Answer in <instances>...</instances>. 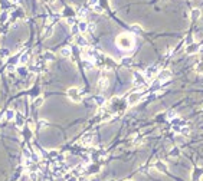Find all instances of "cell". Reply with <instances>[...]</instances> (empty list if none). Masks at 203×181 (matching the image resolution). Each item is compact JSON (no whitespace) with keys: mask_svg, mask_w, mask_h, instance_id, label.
<instances>
[{"mask_svg":"<svg viewBox=\"0 0 203 181\" xmlns=\"http://www.w3.org/2000/svg\"><path fill=\"white\" fill-rule=\"evenodd\" d=\"M171 78V72H170L169 69H163V70H158L157 73V79H160L161 82H164V80H167Z\"/></svg>","mask_w":203,"mask_h":181,"instance_id":"7","label":"cell"},{"mask_svg":"<svg viewBox=\"0 0 203 181\" xmlns=\"http://www.w3.org/2000/svg\"><path fill=\"white\" fill-rule=\"evenodd\" d=\"M71 33L75 34V36H78V34H79V27H78V24H74V26H71Z\"/></svg>","mask_w":203,"mask_h":181,"instance_id":"29","label":"cell"},{"mask_svg":"<svg viewBox=\"0 0 203 181\" xmlns=\"http://www.w3.org/2000/svg\"><path fill=\"white\" fill-rule=\"evenodd\" d=\"M179 154H180V149H179V148H174V149H171V152H170L171 157H177Z\"/></svg>","mask_w":203,"mask_h":181,"instance_id":"32","label":"cell"},{"mask_svg":"<svg viewBox=\"0 0 203 181\" xmlns=\"http://www.w3.org/2000/svg\"><path fill=\"white\" fill-rule=\"evenodd\" d=\"M74 172H75L77 175H81V174H84V172H85V167H84V165H77V167H75V170H74Z\"/></svg>","mask_w":203,"mask_h":181,"instance_id":"24","label":"cell"},{"mask_svg":"<svg viewBox=\"0 0 203 181\" xmlns=\"http://www.w3.org/2000/svg\"><path fill=\"white\" fill-rule=\"evenodd\" d=\"M125 181H133V180H125Z\"/></svg>","mask_w":203,"mask_h":181,"instance_id":"44","label":"cell"},{"mask_svg":"<svg viewBox=\"0 0 203 181\" xmlns=\"http://www.w3.org/2000/svg\"><path fill=\"white\" fill-rule=\"evenodd\" d=\"M130 62H131V59H130V57H127V59H124V60H123V63H124V65H128Z\"/></svg>","mask_w":203,"mask_h":181,"instance_id":"40","label":"cell"},{"mask_svg":"<svg viewBox=\"0 0 203 181\" xmlns=\"http://www.w3.org/2000/svg\"><path fill=\"white\" fill-rule=\"evenodd\" d=\"M42 105H43V98L42 96H39V98L35 99V106H42Z\"/></svg>","mask_w":203,"mask_h":181,"instance_id":"31","label":"cell"},{"mask_svg":"<svg viewBox=\"0 0 203 181\" xmlns=\"http://www.w3.org/2000/svg\"><path fill=\"white\" fill-rule=\"evenodd\" d=\"M108 85H110V79L107 78L105 73H102L101 78L98 79V88H100L101 90H105L107 88H108Z\"/></svg>","mask_w":203,"mask_h":181,"instance_id":"4","label":"cell"},{"mask_svg":"<svg viewBox=\"0 0 203 181\" xmlns=\"http://www.w3.org/2000/svg\"><path fill=\"white\" fill-rule=\"evenodd\" d=\"M82 66H84V69H85V70H92V69H94V63H92L91 60H84Z\"/></svg>","mask_w":203,"mask_h":181,"instance_id":"16","label":"cell"},{"mask_svg":"<svg viewBox=\"0 0 203 181\" xmlns=\"http://www.w3.org/2000/svg\"><path fill=\"white\" fill-rule=\"evenodd\" d=\"M199 52H200V53H202V55H203V45H202V47L199 49Z\"/></svg>","mask_w":203,"mask_h":181,"instance_id":"42","label":"cell"},{"mask_svg":"<svg viewBox=\"0 0 203 181\" xmlns=\"http://www.w3.org/2000/svg\"><path fill=\"white\" fill-rule=\"evenodd\" d=\"M10 1H13V3H16V1H17V0H10Z\"/></svg>","mask_w":203,"mask_h":181,"instance_id":"43","label":"cell"},{"mask_svg":"<svg viewBox=\"0 0 203 181\" xmlns=\"http://www.w3.org/2000/svg\"><path fill=\"white\" fill-rule=\"evenodd\" d=\"M14 116H16V112H14L13 109H7V111H6V119H7V121L14 119Z\"/></svg>","mask_w":203,"mask_h":181,"instance_id":"18","label":"cell"},{"mask_svg":"<svg viewBox=\"0 0 203 181\" xmlns=\"http://www.w3.org/2000/svg\"><path fill=\"white\" fill-rule=\"evenodd\" d=\"M176 116H177V112H176V111H173V109L167 112V119H169V121H173Z\"/></svg>","mask_w":203,"mask_h":181,"instance_id":"28","label":"cell"},{"mask_svg":"<svg viewBox=\"0 0 203 181\" xmlns=\"http://www.w3.org/2000/svg\"><path fill=\"white\" fill-rule=\"evenodd\" d=\"M48 125H49V122H48L46 119H40V121L38 122V128H39V129H43V128H46Z\"/></svg>","mask_w":203,"mask_h":181,"instance_id":"27","label":"cell"},{"mask_svg":"<svg viewBox=\"0 0 203 181\" xmlns=\"http://www.w3.org/2000/svg\"><path fill=\"white\" fill-rule=\"evenodd\" d=\"M87 14H88L87 7H79V9H78V16H79V17H85Z\"/></svg>","mask_w":203,"mask_h":181,"instance_id":"26","label":"cell"},{"mask_svg":"<svg viewBox=\"0 0 203 181\" xmlns=\"http://www.w3.org/2000/svg\"><path fill=\"white\" fill-rule=\"evenodd\" d=\"M199 49H200L199 43L193 42V43H190V45H187V47H186V52H187V53H194V52H197Z\"/></svg>","mask_w":203,"mask_h":181,"instance_id":"10","label":"cell"},{"mask_svg":"<svg viewBox=\"0 0 203 181\" xmlns=\"http://www.w3.org/2000/svg\"><path fill=\"white\" fill-rule=\"evenodd\" d=\"M194 70H196L197 73L203 75V60H202V62H197V63L194 65Z\"/></svg>","mask_w":203,"mask_h":181,"instance_id":"21","label":"cell"},{"mask_svg":"<svg viewBox=\"0 0 203 181\" xmlns=\"http://www.w3.org/2000/svg\"><path fill=\"white\" fill-rule=\"evenodd\" d=\"M49 157H51V158H56V157H58V151H51V152H49Z\"/></svg>","mask_w":203,"mask_h":181,"instance_id":"38","label":"cell"},{"mask_svg":"<svg viewBox=\"0 0 203 181\" xmlns=\"http://www.w3.org/2000/svg\"><path fill=\"white\" fill-rule=\"evenodd\" d=\"M9 19V13L7 11H3L1 14H0V22H6Z\"/></svg>","mask_w":203,"mask_h":181,"instance_id":"30","label":"cell"},{"mask_svg":"<svg viewBox=\"0 0 203 181\" xmlns=\"http://www.w3.org/2000/svg\"><path fill=\"white\" fill-rule=\"evenodd\" d=\"M160 86H161V80L160 79H156L153 80V83H151V86H150V92H154V90H158L160 89Z\"/></svg>","mask_w":203,"mask_h":181,"instance_id":"14","label":"cell"},{"mask_svg":"<svg viewBox=\"0 0 203 181\" xmlns=\"http://www.w3.org/2000/svg\"><path fill=\"white\" fill-rule=\"evenodd\" d=\"M92 141H94V135H92V134H87V135L82 136V139H81V142H82L84 145H91Z\"/></svg>","mask_w":203,"mask_h":181,"instance_id":"11","label":"cell"},{"mask_svg":"<svg viewBox=\"0 0 203 181\" xmlns=\"http://www.w3.org/2000/svg\"><path fill=\"white\" fill-rule=\"evenodd\" d=\"M141 141H143V138H137V139H135V141L133 142V144H134V145H138V144H140Z\"/></svg>","mask_w":203,"mask_h":181,"instance_id":"39","label":"cell"},{"mask_svg":"<svg viewBox=\"0 0 203 181\" xmlns=\"http://www.w3.org/2000/svg\"><path fill=\"white\" fill-rule=\"evenodd\" d=\"M43 59H45V60H53V59H55V55H53L52 52L46 50L45 53H43Z\"/></svg>","mask_w":203,"mask_h":181,"instance_id":"23","label":"cell"},{"mask_svg":"<svg viewBox=\"0 0 203 181\" xmlns=\"http://www.w3.org/2000/svg\"><path fill=\"white\" fill-rule=\"evenodd\" d=\"M14 121H16V125H17L19 128H20V126H23V124H25V118H23V115L20 112H16Z\"/></svg>","mask_w":203,"mask_h":181,"instance_id":"13","label":"cell"},{"mask_svg":"<svg viewBox=\"0 0 203 181\" xmlns=\"http://www.w3.org/2000/svg\"><path fill=\"white\" fill-rule=\"evenodd\" d=\"M115 43L117 46L121 49V50H133L135 46V39L133 34L130 33H121L117 36V39H115Z\"/></svg>","mask_w":203,"mask_h":181,"instance_id":"1","label":"cell"},{"mask_svg":"<svg viewBox=\"0 0 203 181\" xmlns=\"http://www.w3.org/2000/svg\"><path fill=\"white\" fill-rule=\"evenodd\" d=\"M92 9H94V11H97V13H102V11H104V9H102L101 6H98V4H97V6H94Z\"/></svg>","mask_w":203,"mask_h":181,"instance_id":"34","label":"cell"},{"mask_svg":"<svg viewBox=\"0 0 203 181\" xmlns=\"http://www.w3.org/2000/svg\"><path fill=\"white\" fill-rule=\"evenodd\" d=\"M75 42H77V45L81 46V47H87V46H88V40H87L84 36H81V34L75 36Z\"/></svg>","mask_w":203,"mask_h":181,"instance_id":"8","label":"cell"},{"mask_svg":"<svg viewBox=\"0 0 203 181\" xmlns=\"http://www.w3.org/2000/svg\"><path fill=\"white\" fill-rule=\"evenodd\" d=\"M95 103H97L98 106H104V103H105V98H104L102 95H98V96H95Z\"/></svg>","mask_w":203,"mask_h":181,"instance_id":"17","label":"cell"},{"mask_svg":"<svg viewBox=\"0 0 203 181\" xmlns=\"http://www.w3.org/2000/svg\"><path fill=\"white\" fill-rule=\"evenodd\" d=\"M88 32H90V33H94V32H95V24H94V23L88 24Z\"/></svg>","mask_w":203,"mask_h":181,"instance_id":"35","label":"cell"},{"mask_svg":"<svg viewBox=\"0 0 203 181\" xmlns=\"http://www.w3.org/2000/svg\"><path fill=\"white\" fill-rule=\"evenodd\" d=\"M52 33H53V26L48 24V27L45 29V33H43V37H49V36H52Z\"/></svg>","mask_w":203,"mask_h":181,"instance_id":"20","label":"cell"},{"mask_svg":"<svg viewBox=\"0 0 203 181\" xmlns=\"http://www.w3.org/2000/svg\"><path fill=\"white\" fill-rule=\"evenodd\" d=\"M141 98H143V93L133 92V93L128 96V103H130V105H135V103H138V102L141 101Z\"/></svg>","mask_w":203,"mask_h":181,"instance_id":"5","label":"cell"},{"mask_svg":"<svg viewBox=\"0 0 203 181\" xmlns=\"http://www.w3.org/2000/svg\"><path fill=\"white\" fill-rule=\"evenodd\" d=\"M27 60H29V53H27V52H25V53H23L22 56L19 57V62H20L22 65H25V63H26Z\"/></svg>","mask_w":203,"mask_h":181,"instance_id":"25","label":"cell"},{"mask_svg":"<svg viewBox=\"0 0 203 181\" xmlns=\"http://www.w3.org/2000/svg\"><path fill=\"white\" fill-rule=\"evenodd\" d=\"M75 22H77V20H75L74 17H68V19H66V23L69 24V26H74V24H75Z\"/></svg>","mask_w":203,"mask_h":181,"instance_id":"33","label":"cell"},{"mask_svg":"<svg viewBox=\"0 0 203 181\" xmlns=\"http://www.w3.org/2000/svg\"><path fill=\"white\" fill-rule=\"evenodd\" d=\"M68 181H78V178H77V177H72V178H69Z\"/></svg>","mask_w":203,"mask_h":181,"instance_id":"41","label":"cell"},{"mask_svg":"<svg viewBox=\"0 0 203 181\" xmlns=\"http://www.w3.org/2000/svg\"><path fill=\"white\" fill-rule=\"evenodd\" d=\"M157 73H158V69L156 66H150L146 70V78H154Z\"/></svg>","mask_w":203,"mask_h":181,"instance_id":"9","label":"cell"},{"mask_svg":"<svg viewBox=\"0 0 203 181\" xmlns=\"http://www.w3.org/2000/svg\"><path fill=\"white\" fill-rule=\"evenodd\" d=\"M131 30H133L135 34H141V33H143V27H141L140 24H133V26H131Z\"/></svg>","mask_w":203,"mask_h":181,"instance_id":"19","label":"cell"},{"mask_svg":"<svg viewBox=\"0 0 203 181\" xmlns=\"http://www.w3.org/2000/svg\"><path fill=\"white\" fill-rule=\"evenodd\" d=\"M66 93H68V98L72 102L82 101V89H79V88H69Z\"/></svg>","mask_w":203,"mask_h":181,"instance_id":"2","label":"cell"},{"mask_svg":"<svg viewBox=\"0 0 203 181\" xmlns=\"http://www.w3.org/2000/svg\"><path fill=\"white\" fill-rule=\"evenodd\" d=\"M133 76H134V85L135 86H143V85H146V75H143L141 72L134 70V72H133Z\"/></svg>","mask_w":203,"mask_h":181,"instance_id":"3","label":"cell"},{"mask_svg":"<svg viewBox=\"0 0 203 181\" xmlns=\"http://www.w3.org/2000/svg\"><path fill=\"white\" fill-rule=\"evenodd\" d=\"M88 4H90L91 7H94V6L98 4V0H88Z\"/></svg>","mask_w":203,"mask_h":181,"instance_id":"37","label":"cell"},{"mask_svg":"<svg viewBox=\"0 0 203 181\" xmlns=\"http://www.w3.org/2000/svg\"><path fill=\"white\" fill-rule=\"evenodd\" d=\"M78 27H79V32H87V30H88V23L87 22H79Z\"/></svg>","mask_w":203,"mask_h":181,"instance_id":"22","label":"cell"},{"mask_svg":"<svg viewBox=\"0 0 203 181\" xmlns=\"http://www.w3.org/2000/svg\"><path fill=\"white\" fill-rule=\"evenodd\" d=\"M71 52H72V50H71V47H69V46H65V47H62V49H61V52H59V53H61V56L69 57V56H71Z\"/></svg>","mask_w":203,"mask_h":181,"instance_id":"15","label":"cell"},{"mask_svg":"<svg viewBox=\"0 0 203 181\" xmlns=\"http://www.w3.org/2000/svg\"><path fill=\"white\" fill-rule=\"evenodd\" d=\"M189 132H190V131H189V128H187V126H183V128H181V132H180V134H183V135H187Z\"/></svg>","mask_w":203,"mask_h":181,"instance_id":"36","label":"cell"},{"mask_svg":"<svg viewBox=\"0 0 203 181\" xmlns=\"http://www.w3.org/2000/svg\"><path fill=\"white\" fill-rule=\"evenodd\" d=\"M153 167H154V168H156L157 171L163 172V174H167V172H169V167H167V165H166L163 161H160V159L154 162V165H153Z\"/></svg>","mask_w":203,"mask_h":181,"instance_id":"6","label":"cell"},{"mask_svg":"<svg viewBox=\"0 0 203 181\" xmlns=\"http://www.w3.org/2000/svg\"><path fill=\"white\" fill-rule=\"evenodd\" d=\"M200 16H202V11L199 10V9H193L190 11V19H192L193 22H196L197 19H200Z\"/></svg>","mask_w":203,"mask_h":181,"instance_id":"12","label":"cell"}]
</instances>
